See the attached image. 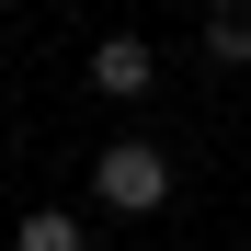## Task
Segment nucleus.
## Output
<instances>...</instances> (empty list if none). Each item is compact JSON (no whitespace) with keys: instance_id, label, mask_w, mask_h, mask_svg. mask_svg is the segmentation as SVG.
Returning <instances> with one entry per match:
<instances>
[{"instance_id":"1","label":"nucleus","mask_w":251,"mask_h":251,"mask_svg":"<svg viewBox=\"0 0 251 251\" xmlns=\"http://www.w3.org/2000/svg\"><path fill=\"white\" fill-rule=\"evenodd\" d=\"M92 194L114 205V217H160V205H172V160H160L149 137H114L92 160Z\"/></svg>"},{"instance_id":"2","label":"nucleus","mask_w":251,"mask_h":251,"mask_svg":"<svg viewBox=\"0 0 251 251\" xmlns=\"http://www.w3.org/2000/svg\"><path fill=\"white\" fill-rule=\"evenodd\" d=\"M92 92L103 103H149L160 92V46H149V34H103V46H92Z\"/></svg>"},{"instance_id":"3","label":"nucleus","mask_w":251,"mask_h":251,"mask_svg":"<svg viewBox=\"0 0 251 251\" xmlns=\"http://www.w3.org/2000/svg\"><path fill=\"white\" fill-rule=\"evenodd\" d=\"M12 251H92V228L69 205H34V217H12Z\"/></svg>"},{"instance_id":"4","label":"nucleus","mask_w":251,"mask_h":251,"mask_svg":"<svg viewBox=\"0 0 251 251\" xmlns=\"http://www.w3.org/2000/svg\"><path fill=\"white\" fill-rule=\"evenodd\" d=\"M205 57H217V69H251V0H217V12H205Z\"/></svg>"}]
</instances>
